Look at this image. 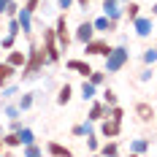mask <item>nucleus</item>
Masks as SVG:
<instances>
[{
  "label": "nucleus",
  "mask_w": 157,
  "mask_h": 157,
  "mask_svg": "<svg viewBox=\"0 0 157 157\" xmlns=\"http://www.w3.org/2000/svg\"><path fill=\"white\" fill-rule=\"evenodd\" d=\"M87 78L92 81L95 87H106V78H109V73H106V71H95V68H92V73H90Z\"/></svg>",
  "instance_id": "obj_30"
},
{
  "label": "nucleus",
  "mask_w": 157,
  "mask_h": 157,
  "mask_svg": "<svg viewBox=\"0 0 157 157\" xmlns=\"http://www.w3.org/2000/svg\"><path fill=\"white\" fill-rule=\"evenodd\" d=\"M25 122H22V117H16V119H8V130H22Z\"/></svg>",
  "instance_id": "obj_40"
},
{
  "label": "nucleus",
  "mask_w": 157,
  "mask_h": 157,
  "mask_svg": "<svg viewBox=\"0 0 157 157\" xmlns=\"http://www.w3.org/2000/svg\"><path fill=\"white\" fill-rule=\"evenodd\" d=\"M122 152V146H119V138H106V144H100V149H98V155H119Z\"/></svg>",
  "instance_id": "obj_20"
},
{
  "label": "nucleus",
  "mask_w": 157,
  "mask_h": 157,
  "mask_svg": "<svg viewBox=\"0 0 157 157\" xmlns=\"http://www.w3.org/2000/svg\"><path fill=\"white\" fill-rule=\"evenodd\" d=\"M22 155H25V157H41V155H44V146H41L38 141L25 144V146H22Z\"/></svg>",
  "instance_id": "obj_27"
},
{
  "label": "nucleus",
  "mask_w": 157,
  "mask_h": 157,
  "mask_svg": "<svg viewBox=\"0 0 157 157\" xmlns=\"http://www.w3.org/2000/svg\"><path fill=\"white\" fill-rule=\"evenodd\" d=\"M90 133H95V122H90V119L87 122H76V125L71 127V136L73 138H87Z\"/></svg>",
  "instance_id": "obj_17"
},
{
  "label": "nucleus",
  "mask_w": 157,
  "mask_h": 157,
  "mask_svg": "<svg viewBox=\"0 0 157 157\" xmlns=\"http://www.w3.org/2000/svg\"><path fill=\"white\" fill-rule=\"evenodd\" d=\"M6 6H8V0H0V16L6 14Z\"/></svg>",
  "instance_id": "obj_42"
},
{
  "label": "nucleus",
  "mask_w": 157,
  "mask_h": 157,
  "mask_svg": "<svg viewBox=\"0 0 157 157\" xmlns=\"http://www.w3.org/2000/svg\"><path fill=\"white\" fill-rule=\"evenodd\" d=\"M16 73H19V71H16L14 65H8L6 60H3V63H0V87H6L8 81H14Z\"/></svg>",
  "instance_id": "obj_19"
},
{
  "label": "nucleus",
  "mask_w": 157,
  "mask_h": 157,
  "mask_svg": "<svg viewBox=\"0 0 157 157\" xmlns=\"http://www.w3.org/2000/svg\"><path fill=\"white\" fill-rule=\"evenodd\" d=\"M155 78V65H144V71L138 73V81H152Z\"/></svg>",
  "instance_id": "obj_36"
},
{
  "label": "nucleus",
  "mask_w": 157,
  "mask_h": 157,
  "mask_svg": "<svg viewBox=\"0 0 157 157\" xmlns=\"http://www.w3.org/2000/svg\"><path fill=\"white\" fill-rule=\"evenodd\" d=\"M155 33H157V30H155Z\"/></svg>",
  "instance_id": "obj_48"
},
{
  "label": "nucleus",
  "mask_w": 157,
  "mask_h": 157,
  "mask_svg": "<svg viewBox=\"0 0 157 157\" xmlns=\"http://www.w3.org/2000/svg\"><path fill=\"white\" fill-rule=\"evenodd\" d=\"M95 35H98V33H95V25H92V19H84V22H78V25H76V30H73V41L84 46L87 41H92Z\"/></svg>",
  "instance_id": "obj_9"
},
{
  "label": "nucleus",
  "mask_w": 157,
  "mask_h": 157,
  "mask_svg": "<svg viewBox=\"0 0 157 157\" xmlns=\"http://www.w3.org/2000/svg\"><path fill=\"white\" fill-rule=\"evenodd\" d=\"M38 95H41V92H22V95H19V100H16V106H19L22 111H30L33 106H35V100H38Z\"/></svg>",
  "instance_id": "obj_21"
},
{
  "label": "nucleus",
  "mask_w": 157,
  "mask_h": 157,
  "mask_svg": "<svg viewBox=\"0 0 157 157\" xmlns=\"http://www.w3.org/2000/svg\"><path fill=\"white\" fill-rule=\"evenodd\" d=\"M130 27H133V33L138 35V38H149L152 33H155V16H136L133 22H130Z\"/></svg>",
  "instance_id": "obj_7"
},
{
  "label": "nucleus",
  "mask_w": 157,
  "mask_h": 157,
  "mask_svg": "<svg viewBox=\"0 0 157 157\" xmlns=\"http://www.w3.org/2000/svg\"><path fill=\"white\" fill-rule=\"evenodd\" d=\"M14 46H16V35L3 33V35H0V49H3V52H8V49H14Z\"/></svg>",
  "instance_id": "obj_31"
},
{
  "label": "nucleus",
  "mask_w": 157,
  "mask_h": 157,
  "mask_svg": "<svg viewBox=\"0 0 157 157\" xmlns=\"http://www.w3.org/2000/svg\"><path fill=\"white\" fill-rule=\"evenodd\" d=\"M106 60V65H103V71L106 73H119V71H125V65L130 63V49H127V44H117V46H111V52L103 57Z\"/></svg>",
  "instance_id": "obj_2"
},
{
  "label": "nucleus",
  "mask_w": 157,
  "mask_h": 157,
  "mask_svg": "<svg viewBox=\"0 0 157 157\" xmlns=\"http://www.w3.org/2000/svg\"><path fill=\"white\" fill-rule=\"evenodd\" d=\"M6 152V141H3V136H0V155Z\"/></svg>",
  "instance_id": "obj_43"
},
{
  "label": "nucleus",
  "mask_w": 157,
  "mask_h": 157,
  "mask_svg": "<svg viewBox=\"0 0 157 157\" xmlns=\"http://www.w3.org/2000/svg\"><path fill=\"white\" fill-rule=\"evenodd\" d=\"M92 25H95V33H98V35H111V33L119 30V22L111 19V16H106V14H103V16H95Z\"/></svg>",
  "instance_id": "obj_10"
},
{
  "label": "nucleus",
  "mask_w": 157,
  "mask_h": 157,
  "mask_svg": "<svg viewBox=\"0 0 157 157\" xmlns=\"http://www.w3.org/2000/svg\"><path fill=\"white\" fill-rule=\"evenodd\" d=\"M16 95H19V87L8 81L6 87H0V103H6V100H14Z\"/></svg>",
  "instance_id": "obj_25"
},
{
  "label": "nucleus",
  "mask_w": 157,
  "mask_h": 157,
  "mask_svg": "<svg viewBox=\"0 0 157 157\" xmlns=\"http://www.w3.org/2000/svg\"><path fill=\"white\" fill-rule=\"evenodd\" d=\"M133 114H136V119L141 122V125H152L157 117V109L149 103V100H138L136 106H133Z\"/></svg>",
  "instance_id": "obj_6"
},
{
  "label": "nucleus",
  "mask_w": 157,
  "mask_h": 157,
  "mask_svg": "<svg viewBox=\"0 0 157 157\" xmlns=\"http://www.w3.org/2000/svg\"><path fill=\"white\" fill-rule=\"evenodd\" d=\"M155 46H157V41H155Z\"/></svg>",
  "instance_id": "obj_47"
},
{
  "label": "nucleus",
  "mask_w": 157,
  "mask_h": 157,
  "mask_svg": "<svg viewBox=\"0 0 157 157\" xmlns=\"http://www.w3.org/2000/svg\"><path fill=\"white\" fill-rule=\"evenodd\" d=\"M136 16H141V6H138L136 0H127V3H125V19H127V22H133Z\"/></svg>",
  "instance_id": "obj_26"
},
{
  "label": "nucleus",
  "mask_w": 157,
  "mask_h": 157,
  "mask_svg": "<svg viewBox=\"0 0 157 157\" xmlns=\"http://www.w3.org/2000/svg\"><path fill=\"white\" fill-rule=\"evenodd\" d=\"M16 19H19V27H22V35H33V25H35V14H30L25 6L19 8V14H16Z\"/></svg>",
  "instance_id": "obj_13"
},
{
  "label": "nucleus",
  "mask_w": 157,
  "mask_h": 157,
  "mask_svg": "<svg viewBox=\"0 0 157 157\" xmlns=\"http://www.w3.org/2000/svg\"><path fill=\"white\" fill-rule=\"evenodd\" d=\"M111 46H114V44H111L109 38L95 35L92 41H87V44H84V57H106V54L111 52Z\"/></svg>",
  "instance_id": "obj_5"
},
{
  "label": "nucleus",
  "mask_w": 157,
  "mask_h": 157,
  "mask_svg": "<svg viewBox=\"0 0 157 157\" xmlns=\"http://www.w3.org/2000/svg\"><path fill=\"white\" fill-rule=\"evenodd\" d=\"M152 141L149 138H130V155H149Z\"/></svg>",
  "instance_id": "obj_18"
},
{
  "label": "nucleus",
  "mask_w": 157,
  "mask_h": 157,
  "mask_svg": "<svg viewBox=\"0 0 157 157\" xmlns=\"http://www.w3.org/2000/svg\"><path fill=\"white\" fill-rule=\"evenodd\" d=\"M152 16H157V0L152 3Z\"/></svg>",
  "instance_id": "obj_44"
},
{
  "label": "nucleus",
  "mask_w": 157,
  "mask_h": 157,
  "mask_svg": "<svg viewBox=\"0 0 157 157\" xmlns=\"http://www.w3.org/2000/svg\"><path fill=\"white\" fill-rule=\"evenodd\" d=\"M90 3H92V0H76L78 8H90Z\"/></svg>",
  "instance_id": "obj_41"
},
{
  "label": "nucleus",
  "mask_w": 157,
  "mask_h": 157,
  "mask_svg": "<svg viewBox=\"0 0 157 157\" xmlns=\"http://www.w3.org/2000/svg\"><path fill=\"white\" fill-rule=\"evenodd\" d=\"M141 63L144 65H157V46H149L141 52Z\"/></svg>",
  "instance_id": "obj_28"
},
{
  "label": "nucleus",
  "mask_w": 157,
  "mask_h": 157,
  "mask_svg": "<svg viewBox=\"0 0 157 157\" xmlns=\"http://www.w3.org/2000/svg\"><path fill=\"white\" fill-rule=\"evenodd\" d=\"M54 35H57L60 49H63V52H68V49H71V44H73V35H71V30H68V14H65V11H60V16L54 19Z\"/></svg>",
  "instance_id": "obj_4"
},
{
  "label": "nucleus",
  "mask_w": 157,
  "mask_h": 157,
  "mask_svg": "<svg viewBox=\"0 0 157 157\" xmlns=\"http://www.w3.org/2000/svg\"><path fill=\"white\" fill-rule=\"evenodd\" d=\"M71 98H73V87H71V84H63V87L57 90V98H54V100H57V106H68Z\"/></svg>",
  "instance_id": "obj_22"
},
{
  "label": "nucleus",
  "mask_w": 157,
  "mask_h": 157,
  "mask_svg": "<svg viewBox=\"0 0 157 157\" xmlns=\"http://www.w3.org/2000/svg\"><path fill=\"white\" fill-rule=\"evenodd\" d=\"M6 63L8 65H14L16 71H19V68H22V65L27 63V52H22V49H8V54H6Z\"/></svg>",
  "instance_id": "obj_16"
},
{
  "label": "nucleus",
  "mask_w": 157,
  "mask_h": 157,
  "mask_svg": "<svg viewBox=\"0 0 157 157\" xmlns=\"http://www.w3.org/2000/svg\"><path fill=\"white\" fill-rule=\"evenodd\" d=\"M103 14L119 22L125 16V3H119V0H103Z\"/></svg>",
  "instance_id": "obj_14"
},
{
  "label": "nucleus",
  "mask_w": 157,
  "mask_h": 157,
  "mask_svg": "<svg viewBox=\"0 0 157 157\" xmlns=\"http://www.w3.org/2000/svg\"><path fill=\"white\" fill-rule=\"evenodd\" d=\"M57 8H60V11H65V14H68V11H71V8H76V0H57Z\"/></svg>",
  "instance_id": "obj_38"
},
{
  "label": "nucleus",
  "mask_w": 157,
  "mask_h": 157,
  "mask_svg": "<svg viewBox=\"0 0 157 157\" xmlns=\"http://www.w3.org/2000/svg\"><path fill=\"white\" fill-rule=\"evenodd\" d=\"M109 117V106L103 103V100H90V111H87V119L90 122H100V119H106Z\"/></svg>",
  "instance_id": "obj_12"
},
{
  "label": "nucleus",
  "mask_w": 157,
  "mask_h": 157,
  "mask_svg": "<svg viewBox=\"0 0 157 157\" xmlns=\"http://www.w3.org/2000/svg\"><path fill=\"white\" fill-rule=\"evenodd\" d=\"M6 33H11V35H19V33H22V27H19V19H16V16H8Z\"/></svg>",
  "instance_id": "obj_35"
},
{
  "label": "nucleus",
  "mask_w": 157,
  "mask_h": 157,
  "mask_svg": "<svg viewBox=\"0 0 157 157\" xmlns=\"http://www.w3.org/2000/svg\"><path fill=\"white\" fill-rule=\"evenodd\" d=\"M49 65L46 60V52H44V46L38 44V41H30V49H27V63L22 65L19 71V76H22V81H35V78H41V73H44V68Z\"/></svg>",
  "instance_id": "obj_1"
},
{
  "label": "nucleus",
  "mask_w": 157,
  "mask_h": 157,
  "mask_svg": "<svg viewBox=\"0 0 157 157\" xmlns=\"http://www.w3.org/2000/svg\"><path fill=\"white\" fill-rule=\"evenodd\" d=\"M3 141H6V149H22V138H19V133H16V130L3 133Z\"/></svg>",
  "instance_id": "obj_23"
},
{
  "label": "nucleus",
  "mask_w": 157,
  "mask_h": 157,
  "mask_svg": "<svg viewBox=\"0 0 157 157\" xmlns=\"http://www.w3.org/2000/svg\"><path fill=\"white\" fill-rule=\"evenodd\" d=\"M81 98H84V103H87V100H95V98H98V87H95L90 78H84V84H81Z\"/></svg>",
  "instance_id": "obj_24"
},
{
  "label": "nucleus",
  "mask_w": 157,
  "mask_h": 157,
  "mask_svg": "<svg viewBox=\"0 0 157 157\" xmlns=\"http://www.w3.org/2000/svg\"><path fill=\"white\" fill-rule=\"evenodd\" d=\"M65 68H68L71 73H78L81 78H87L92 73V65L87 63V57H84V60H81V57H68V60H65Z\"/></svg>",
  "instance_id": "obj_11"
},
{
  "label": "nucleus",
  "mask_w": 157,
  "mask_h": 157,
  "mask_svg": "<svg viewBox=\"0 0 157 157\" xmlns=\"http://www.w3.org/2000/svg\"><path fill=\"white\" fill-rule=\"evenodd\" d=\"M100 100H103L106 106H114V103H119V95H117V90H111V87H106V90L100 92Z\"/></svg>",
  "instance_id": "obj_29"
},
{
  "label": "nucleus",
  "mask_w": 157,
  "mask_h": 157,
  "mask_svg": "<svg viewBox=\"0 0 157 157\" xmlns=\"http://www.w3.org/2000/svg\"><path fill=\"white\" fill-rule=\"evenodd\" d=\"M44 152L52 155V157H71V155H73L71 146H65V144H60V141H46V144H44Z\"/></svg>",
  "instance_id": "obj_15"
},
{
  "label": "nucleus",
  "mask_w": 157,
  "mask_h": 157,
  "mask_svg": "<svg viewBox=\"0 0 157 157\" xmlns=\"http://www.w3.org/2000/svg\"><path fill=\"white\" fill-rule=\"evenodd\" d=\"M3 133H6V127H3V125H0V136H3Z\"/></svg>",
  "instance_id": "obj_45"
},
{
  "label": "nucleus",
  "mask_w": 157,
  "mask_h": 157,
  "mask_svg": "<svg viewBox=\"0 0 157 157\" xmlns=\"http://www.w3.org/2000/svg\"><path fill=\"white\" fill-rule=\"evenodd\" d=\"M25 8H27L30 14H35V11L41 8V0H25Z\"/></svg>",
  "instance_id": "obj_39"
},
{
  "label": "nucleus",
  "mask_w": 157,
  "mask_h": 157,
  "mask_svg": "<svg viewBox=\"0 0 157 157\" xmlns=\"http://www.w3.org/2000/svg\"><path fill=\"white\" fill-rule=\"evenodd\" d=\"M98 149H100V136H98V133H90V136H87V152L98 155Z\"/></svg>",
  "instance_id": "obj_33"
},
{
  "label": "nucleus",
  "mask_w": 157,
  "mask_h": 157,
  "mask_svg": "<svg viewBox=\"0 0 157 157\" xmlns=\"http://www.w3.org/2000/svg\"><path fill=\"white\" fill-rule=\"evenodd\" d=\"M119 3H127V0H119Z\"/></svg>",
  "instance_id": "obj_46"
},
{
  "label": "nucleus",
  "mask_w": 157,
  "mask_h": 157,
  "mask_svg": "<svg viewBox=\"0 0 157 157\" xmlns=\"http://www.w3.org/2000/svg\"><path fill=\"white\" fill-rule=\"evenodd\" d=\"M98 133H100V138H119L122 136V122L106 117V119L98 122Z\"/></svg>",
  "instance_id": "obj_8"
},
{
  "label": "nucleus",
  "mask_w": 157,
  "mask_h": 157,
  "mask_svg": "<svg viewBox=\"0 0 157 157\" xmlns=\"http://www.w3.org/2000/svg\"><path fill=\"white\" fill-rule=\"evenodd\" d=\"M109 117L117 119V122H125V109H122L119 103H114V106H109Z\"/></svg>",
  "instance_id": "obj_34"
},
{
  "label": "nucleus",
  "mask_w": 157,
  "mask_h": 157,
  "mask_svg": "<svg viewBox=\"0 0 157 157\" xmlns=\"http://www.w3.org/2000/svg\"><path fill=\"white\" fill-rule=\"evenodd\" d=\"M16 133H19V138H22V146H25V144H33V141H38V138H35V133H33V127H22V130H16Z\"/></svg>",
  "instance_id": "obj_32"
},
{
  "label": "nucleus",
  "mask_w": 157,
  "mask_h": 157,
  "mask_svg": "<svg viewBox=\"0 0 157 157\" xmlns=\"http://www.w3.org/2000/svg\"><path fill=\"white\" fill-rule=\"evenodd\" d=\"M19 8H22V6H19L16 0H8V6H6V14H3V16H16V14H19Z\"/></svg>",
  "instance_id": "obj_37"
},
{
  "label": "nucleus",
  "mask_w": 157,
  "mask_h": 157,
  "mask_svg": "<svg viewBox=\"0 0 157 157\" xmlns=\"http://www.w3.org/2000/svg\"><path fill=\"white\" fill-rule=\"evenodd\" d=\"M41 46H44V52H46L49 65H60V60H63V49H60V44H57V35H54V25H52V27H44V38H41Z\"/></svg>",
  "instance_id": "obj_3"
}]
</instances>
